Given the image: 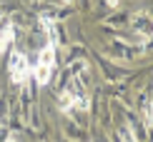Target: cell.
Returning a JSON list of instances; mask_svg holds the SVG:
<instances>
[{"instance_id":"1","label":"cell","mask_w":153,"mask_h":142,"mask_svg":"<svg viewBox=\"0 0 153 142\" xmlns=\"http://www.w3.org/2000/svg\"><path fill=\"white\" fill-rule=\"evenodd\" d=\"M88 105H91V100H88L85 90H83V82L75 77L60 95V110L63 112H71V110H88Z\"/></svg>"},{"instance_id":"2","label":"cell","mask_w":153,"mask_h":142,"mask_svg":"<svg viewBox=\"0 0 153 142\" xmlns=\"http://www.w3.org/2000/svg\"><path fill=\"white\" fill-rule=\"evenodd\" d=\"M53 70H55V45L48 42L45 48L40 50V55H38V65L30 70V72L35 75L38 85H48L50 77H53Z\"/></svg>"},{"instance_id":"3","label":"cell","mask_w":153,"mask_h":142,"mask_svg":"<svg viewBox=\"0 0 153 142\" xmlns=\"http://www.w3.org/2000/svg\"><path fill=\"white\" fill-rule=\"evenodd\" d=\"M8 67H10V80L13 82H25L28 80V75H30V62H28V57H25L23 53H18V50H13L10 53V60H8Z\"/></svg>"},{"instance_id":"4","label":"cell","mask_w":153,"mask_h":142,"mask_svg":"<svg viewBox=\"0 0 153 142\" xmlns=\"http://www.w3.org/2000/svg\"><path fill=\"white\" fill-rule=\"evenodd\" d=\"M13 40H15V25H3V30H0V53H8Z\"/></svg>"},{"instance_id":"5","label":"cell","mask_w":153,"mask_h":142,"mask_svg":"<svg viewBox=\"0 0 153 142\" xmlns=\"http://www.w3.org/2000/svg\"><path fill=\"white\" fill-rule=\"evenodd\" d=\"M143 125L151 127V105H148V100H143Z\"/></svg>"},{"instance_id":"6","label":"cell","mask_w":153,"mask_h":142,"mask_svg":"<svg viewBox=\"0 0 153 142\" xmlns=\"http://www.w3.org/2000/svg\"><path fill=\"white\" fill-rule=\"evenodd\" d=\"M120 140H123V142H138V140L131 135V130H128V127H120Z\"/></svg>"},{"instance_id":"7","label":"cell","mask_w":153,"mask_h":142,"mask_svg":"<svg viewBox=\"0 0 153 142\" xmlns=\"http://www.w3.org/2000/svg\"><path fill=\"white\" fill-rule=\"evenodd\" d=\"M105 3L111 5V8H116V5H118V0H105Z\"/></svg>"},{"instance_id":"8","label":"cell","mask_w":153,"mask_h":142,"mask_svg":"<svg viewBox=\"0 0 153 142\" xmlns=\"http://www.w3.org/2000/svg\"><path fill=\"white\" fill-rule=\"evenodd\" d=\"M5 142H18V140H15V137H8V140H5Z\"/></svg>"}]
</instances>
